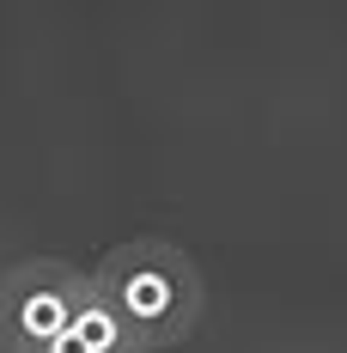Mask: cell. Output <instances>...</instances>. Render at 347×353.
I'll return each instance as SVG.
<instances>
[{"instance_id":"1","label":"cell","mask_w":347,"mask_h":353,"mask_svg":"<svg viewBox=\"0 0 347 353\" xmlns=\"http://www.w3.org/2000/svg\"><path fill=\"white\" fill-rule=\"evenodd\" d=\"M92 286H98V299H110V311L128 323L140 353H165L177 341H189L201 311H208L201 268L171 238H128V244H116L92 268Z\"/></svg>"},{"instance_id":"2","label":"cell","mask_w":347,"mask_h":353,"mask_svg":"<svg viewBox=\"0 0 347 353\" xmlns=\"http://www.w3.org/2000/svg\"><path fill=\"white\" fill-rule=\"evenodd\" d=\"M92 299V268L61 256H31L0 274V353H49L79 305Z\"/></svg>"},{"instance_id":"3","label":"cell","mask_w":347,"mask_h":353,"mask_svg":"<svg viewBox=\"0 0 347 353\" xmlns=\"http://www.w3.org/2000/svg\"><path fill=\"white\" fill-rule=\"evenodd\" d=\"M49 353H140V341L128 335V323L110 311V299H98V286H92V299L79 305V317L68 323V335Z\"/></svg>"}]
</instances>
